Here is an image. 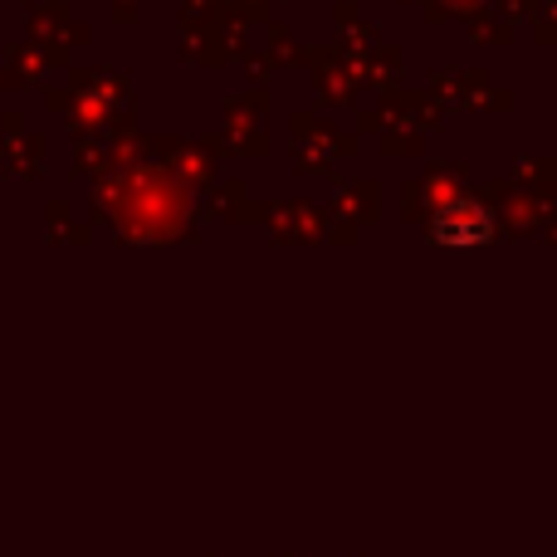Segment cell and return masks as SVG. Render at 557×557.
Instances as JSON below:
<instances>
[{"mask_svg":"<svg viewBox=\"0 0 557 557\" xmlns=\"http://www.w3.org/2000/svg\"><path fill=\"white\" fill-rule=\"evenodd\" d=\"M435 240L441 245H484L490 240V215L480 206H450L435 225Z\"/></svg>","mask_w":557,"mask_h":557,"instance_id":"6da1fadb","label":"cell"}]
</instances>
